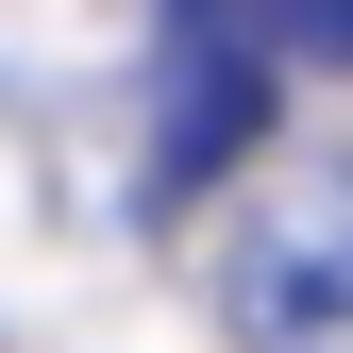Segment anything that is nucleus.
<instances>
[{
	"label": "nucleus",
	"instance_id": "nucleus-1",
	"mask_svg": "<svg viewBox=\"0 0 353 353\" xmlns=\"http://www.w3.org/2000/svg\"><path fill=\"white\" fill-rule=\"evenodd\" d=\"M219 303L252 353H353V168H270L236 202Z\"/></svg>",
	"mask_w": 353,
	"mask_h": 353
},
{
	"label": "nucleus",
	"instance_id": "nucleus-3",
	"mask_svg": "<svg viewBox=\"0 0 353 353\" xmlns=\"http://www.w3.org/2000/svg\"><path fill=\"white\" fill-rule=\"evenodd\" d=\"M252 34H286L303 68H353V0H252Z\"/></svg>",
	"mask_w": 353,
	"mask_h": 353
},
{
	"label": "nucleus",
	"instance_id": "nucleus-2",
	"mask_svg": "<svg viewBox=\"0 0 353 353\" xmlns=\"http://www.w3.org/2000/svg\"><path fill=\"white\" fill-rule=\"evenodd\" d=\"M252 135H270V68H252L219 17H185L168 34V118H152V202H202Z\"/></svg>",
	"mask_w": 353,
	"mask_h": 353
}]
</instances>
